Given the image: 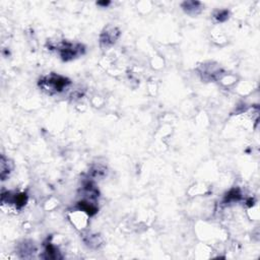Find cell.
Returning a JSON list of instances; mask_svg holds the SVG:
<instances>
[{"instance_id":"1","label":"cell","mask_w":260,"mask_h":260,"mask_svg":"<svg viewBox=\"0 0 260 260\" xmlns=\"http://www.w3.org/2000/svg\"><path fill=\"white\" fill-rule=\"evenodd\" d=\"M69 84H70L69 79L61 76H56V75H50L43 78L42 79H40L39 82V85L42 89L48 91L51 94L62 92Z\"/></svg>"},{"instance_id":"2","label":"cell","mask_w":260,"mask_h":260,"mask_svg":"<svg viewBox=\"0 0 260 260\" xmlns=\"http://www.w3.org/2000/svg\"><path fill=\"white\" fill-rule=\"evenodd\" d=\"M59 51H60V55L62 57V59L65 61H68L81 55L84 49H83V46L80 44H72V43L63 42L61 46L59 47Z\"/></svg>"},{"instance_id":"3","label":"cell","mask_w":260,"mask_h":260,"mask_svg":"<svg viewBox=\"0 0 260 260\" xmlns=\"http://www.w3.org/2000/svg\"><path fill=\"white\" fill-rule=\"evenodd\" d=\"M120 36V32L116 27H108L106 31L101 36V44L104 46H110L113 43L116 42L118 37Z\"/></svg>"},{"instance_id":"4","label":"cell","mask_w":260,"mask_h":260,"mask_svg":"<svg viewBox=\"0 0 260 260\" xmlns=\"http://www.w3.org/2000/svg\"><path fill=\"white\" fill-rule=\"evenodd\" d=\"M46 254L48 255L47 258H50V259H56V258H61L58 256V252H56V248L53 247L52 245L49 244V246L47 247L46 249Z\"/></svg>"}]
</instances>
